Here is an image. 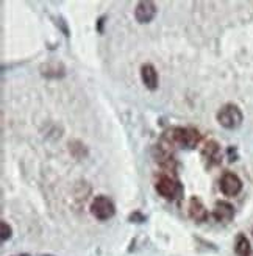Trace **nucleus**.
Returning <instances> with one entry per match:
<instances>
[{
    "label": "nucleus",
    "instance_id": "nucleus-1",
    "mask_svg": "<svg viewBox=\"0 0 253 256\" xmlns=\"http://www.w3.org/2000/svg\"><path fill=\"white\" fill-rule=\"evenodd\" d=\"M242 112H241V110H239L236 105H233V104H226V105H224L220 110H219V112H218V122L224 126V128H226V130H234V128H238V126H241V124H242Z\"/></svg>",
    "mask_w": 253,
    "mask_h": 256
},
{
    "label": "nucleus",
    "instance_id": "nucleus-2",
    "mask_svg": "<svg viewBox=\"0 0 253 256\" xmlns=\"http://www.w3.org/2000/svg\"><path fill=\"white\" fill-rule=\"evenodd\" d=\"M170 139L172 142L180 146V147H186V148H194L198 142H200V133L194 128H174L170 132Z\"/></svg>",
    "mask_w": 253,
    "mask_h": 256
},
{
    "label": "nucleus",
    "instance_id": "nucleus-3",
    "mask_svg": "<svg viewBox=\"0 0 253 256\" xmlns=\"http://www.w3.org/2000/svg\"><path fill=\"white\" fill-rule=\"evenodd\" d=\"M91 212L98 220H108V219H111L112 216H114L116 208H114V204H112V202L108 197L98 196L91 203Z\"/></svg>",
    "mask_w": 253,
    "mask_h": 256
},
{
    "label": "nucleus",
    "instance_id": "nucleus-4",
    "mask_svg": "<svg viewBox=\"0 0 253 256\" xmlns=\"http://www.w3.org/2000/svg\"><path fill=\"white\" fill-rule=\"evenodd\" d=\"M156 190H158L160 196H162L164 198H168V200L176 198L183 192L182 184L176 180H174L172 176H168V175L161 176L160 180L156 182Z\"/></svg>",
    "mask_w": 253,
    "mask_h": 256
},
{
    "label": "nucleus",
    "instance_id": "nucleus-5",
    "mask_svg": "<svg viewBox=\"0 0 253 256\" xmlns=\"http://www.w3.org/2000/svg\"><path fill=\"white\" fill-rule=\"evenodd\" d=\"M242 189V182L238 175L232 172H225L220 178V190L226 197H234L238 196Z\"/></svg>",
    "mask_w": 253,
    "mask_h": 256
},
{
    "label": "nucleus",
    "instance_id": "nucleus-6",
    "mask_svg": "<svg viewBox=\"0 0 253 256\" xmlns=\"http://www.w3.org/2000/svg\"><path fill=\"white\" fill-rule=\"evenodd\" d=\"M156 14V5L150 0H142V2H138L134 8V18L139 24H147Z\"/></svg>",
    "mask_w": 253,
    "mask_h": 256
},
{
    "label": "nucleus",
    "instance_id": "nucleus-7",
    "mask_svg": "<svg viewBox=\"0 0 253 256\" xmlns=\"http://www.w3.org/2000/svg\"><path fill=\"white\" fill-rule=\"evenodd\" d=\"M189 217H191L192 220L196 222H205L206 217H208V211L206 208L204 206V203H202L197 197H192L189 200Z\"/></svg>",
    "mask_w": 253,
    "mask_h": 256
},
{
    "label": "nucleus",
    "instance_id": "nucleus-8",
    "mask_svg": "<svg viewBox=\"0 0 253 256\" xmlns=\"http://www.w3.org/2000/svg\"><path fill=\"white\" fill-rule=\"evenodd\" d=\"M141 78L150 91H155L158 88V72L152 64H142L141 66Z\"/></svg>",
    "mask_w": 253,
    "mask_h": 256
},
{
    "label": "nucleus",
    "instance_id": "nucleus-9",
    "mask_svg": "<svg viewBox=\"0 0 253 256\" xmlns=\"http://www.w3.org/2000/svg\"><path fill=\"white\" fill-rule=\"evenodd\" d=\"M202 156H204V160L210 166L220 162V147H219V144L214 142V140H208V142L204 146V148H202Z\"/></svg>",
    "mask_w": 253,
    "mask_h": 256
},
{
    "label": "nucleus",
    "instance_id": "nucleus-10",
    "mask_svg": "<svg viewBox=\"0 0 253 256\" xmlns=\"http://www.w3.org/2000/svg\"><path fill=\"white\" fill-rule=\"evenodd\" d=\"M41 74L44 76H48V78H60V76H64L66 74V68L64 64L60 61H47L41 66Z\"/></svg>",
    "mask_w": 253,
    "mask_h": 256
},
{
    "label": "nucleus",
    "instance_id": "nucleus-11",
    "mask_svg": "<svg viewBox=\"0 0 253 256\" xmlns=\"http://www.w3.org/2000/svg\"><path fill=\"white\" fill-rule=\"evenodd\" d=\"M212 214H214V219H216L218 222H228V220L233 219L234 208L226 202H218L216 206H214Z\"/></svg>",
    "mask_w": 253,
    "mask_h": 256
},
{
    "label": "nucleus",
    "instance_id": "nucleus-12",
    "mask_svg": "<svg viewBox=\"0 0 253 256\" xmlns=\"http://www.w3.org/2000/svg\"><path fill=\"white\" fill-rule=\"evenodd\" d=\"M234 252L238 256H250L252 248H250V242L244 234H239L236 239V246H234Z\"/></svg>",
    "mask_w": 253,
    "mask_h": 256
},
{
    "label": "nucleus",
    "instance_id": "nucleus-13",
    "mask_svg": "<svg viewBox=\"0 0 253 256\" xmlns=\"http://www.w3.org/2000/svg\"><path fill=\"white\" fill-rule=\"evenodd\" d=\"M0 230H2V240H6L11 238V228L6 222H2L0 224Z\"/></svg>",
    "mask_w": 253,
    "mask_h": 256
}]
</instances>
